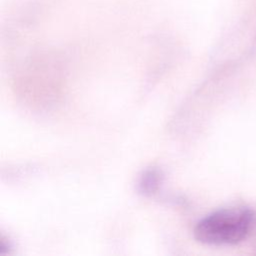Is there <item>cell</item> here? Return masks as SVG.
I'll return each instance as SVG.
<instances>
[{
    "instance_id": "1",
    "label": "cell",
    "mask_w": 256,
    "mask_h": 256,
    "mask_svg": "<svg viewBox=\"0 0 256 256\" xmlns=\"http://www.w3.org/2000/svg\"><path fill=\"white\" fill-rule=\"evenodd\" d=\"M253 214L246 207L216 210L196 224L195 239L206 245H233L244 240L250 230Z\"/></svg>"
},
{
    "instance_id": "2",
    "label": "cell",
    "mask_w": 256,
    "mask_h": 256,
    "mask_svg": "<svg viewBox=\"0 0 256 256\" xmlns=\"http://www.w3.org/2000/svg\"><path fill=\"white\" fill-rule=\"evenodd\" d=\"M162 171L157 168H148L143 171L138 181V191L142 195L151 196L155 194L163 182Z\"/></svg>"
}]
</instances>
